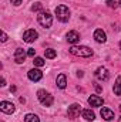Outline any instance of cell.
Here are the masks:
<instances>
[{
  "instance_id": "cell-1",
  "label": "cell",
  "mask_w": 121,
  "mask_h": 122,
  "mask_svg": "<svg viewBox=\"0 0 121 122\" xmlns=\"http://www.w3.org/2000/svg\"><path fill=\"white\" fill-rule=\"evenodd\" d=\"M70 53L77 57H91L93 56V50L86 46H73L70 48Z\"/></svg>"
},
{
  "instance_id": "cell-2",
  "label": "cell",
  "mask_w": 121,
  "mask_h": 122,
  "mask_svg": "<svg viewBox=\"0 0 121 122\" xmlns=\"http://www.w3.org/2000/svg\"><path fill=\"white\" fill-rule=\"evenodd\" d=\"M37 21L40 26H43L44 29H49L51 27L53 24V16L49 13V11H40L38 16H37Z\"/></svg>"
},
{
  "instance_id": "cell-3",
  "label": "cell",
  "mask_w": 121,
  "mask_h": 122,
  "mask_svg": "<svg viewBox=\"0 0 121 122\" xmlns=\"http://www.w3.org/2000/svg\"><path fill=\"white\" fill-rule=\"evenodd\" d=\"M54 13H56L57 19L60 20L61 23H67V21L70 20V10H68V7H67V6H64V4L57 6V7H56V10H54Z\"/></svg>"
},
{
  "instance_id": "cell-4",
  "label": "cell",
  "mask_w": 121,
  "mask_h": 122,
  "mask_svg": "<svg viewBox=\"0 0 121 122\" xmlns=\"http://www.w3.org/2000/svg\"><path fill=\"white\" fill-rule=\"evenodd\" d=\"M37 98H38V101L44 105V107H50L51 104H53V95H50L47 91H44V90H38L37 91Z\"/></svg>"
},
{
  "instance_id": "cell-5",
  "label": "cell",
  "mask_w": 121,
  "mask_h": 122,
  "mask_svg": "<svg viewBox=\"0 0 121 122\" xmlns=\"http://www.w3.org/2000/svg\"><path fill=\"white\" fill-rule=\"evenodd\" d=\"M37 37H38V33H37L36 30H33V29L26 30L24 33H23V40H24L26 43H33V41H36Z\"/></svg>"
},
{
  "instance_id": "cell-6",
  "label": "cell",
  "mask_w": 121,
  "mask_h": 122,
  "mask_svg": "<svg viewBox=\"0 0 121 122\" xmlns=\"http://www.w3.org/2000/svg\"><path fill=\"white\" fill-rule=\"evenodd\" d=\"M80 112H81V107H80L78 104H73V105H70V107H68L67 115H68V118L74 119V118H77V117L80 115Z\"/></svg>"
},
{
  "instance_id": "cell-7",
  "label": "cell",
  "mask_w": 121,
  "mask_h": 122,
  "mask_svg": "<svg viewBox=\"0 0 121 122\" xmlns=\"http://www.w3.org/2000/svg\"><path fill=\"white\" fill-rule=\"evenodd\" d=\"M95 78H97L98 81H107V80L110 78V74H108L107 68H104V67L97 68V71H95Z\"/></svg>"
},
{
  "instance_id": "cell-8",
  "label": "cell",
  "mask_w": 121,
  "mask_h": 122,
  "mask_svg": "<svg viewBox=\"0 0 121 122\" xmlns=\"http://www.w3.org/2000/svg\"><path fill=\"white\" fill-rule=\"evenodd\" d=\"M27 77H29V80L30 81H40L41 78H43V72L40 71V70H37V68H33V70H30L29 72H27Z\"/></svg>"
},
{
  "instance_id": "cell-9",
  "label": "cell",
  "mask_w": 121,
  "mask_h": 122,
  "mask_svg": "<svg viewBox=\"0 0 121 122\" xmlns=\"http://www.w3.org/2000/svg\"><path fill=\"white\" fill-rule=\"evenodd\" d=\"M0 109H1V112H4V114H13V112L16 111L14 105H13L11 102H7V101H1V102H0Z\"/></svg>"
},
{
  "instance_id": "cell-10",
  "label": "cell",
  "mask_w": 121,
  "mask_h": 122,
  "mask_svg": "<svg viewBox=\"0 0 121 122\" xmlns=\"http://www.w3.org/2000/svg\"><path fill=\"white\" fill-rule=\"evenodd\" d=\"M26 51L23 50V48H17L16 51H14V61L17 62V64H22V62H24L26 60Z\"/></svg>"
},
{
  "instance_id": "cell-11",
  "label": "cell",
  "mask_w": 121,
  "mask_h": 122,
  "mask_svg": "<svg viewBox=\"0 0 121 122\" xmlns=\"http://www.w3.org/2000/svg\"><path fill=\"white\" fill-rule=\"evenodd\" d=\"M66 37H67V41H68L70 44H73V46H74L76 43H78V41H80V34H78L77 31H74V30L68 31Z\"/></svg>"
},
{
  "instance_id": "cell-12",
  "label": "cell",
  "mask_w": 121,
  "mask_h": 122,
  "mask_svg": "<svg viewBox=\"0 0 121 122\" xmlns=\"http://www.w3.org/2000/svg\"><path fill=\"white\" fill-rule=\"evenodd\" d=\"M94 40L97 43H105L107 41V36H105V33L101 29H97V30L94 31Z\"/></svg>"
},
{
  "instance_id": "cell-13",
  "label": "cell",
  "mask_w": 121,
  "mask_h": 122,
  "mask_svg": "<svg viewBox=\"0 0 121 122\" xmlns=\"http://www.w3.org/2000/svg\"><path fill=\"white\" fill-rule=\"evenodd\" d=\"M88 104L91 107H101L104 104V99L101 97H98V95H91L88 98Z\"/></svg>"
},
{
  "instance_id": "cell-14",
  "label": "cell",
  "mask_w": 121,
  "mask_h": 122,
  "mask_svg": "<svg viewBox=\"0 0 121 122\" xmlns=\"http://www.w3.org/2000/svg\"><path fill=\"white\" fill-rule=\"evenodd\" d=\"M100 114H101V117H103L105 121H113V119H114V112H113L111 109H108V108H103Z\"/></svg>"
},
{
  "instance_id": "cell-15",
  "label": "cell",
  "mask_w": 121,
  "mask_h": 122,
  "mask_svg": "<svg viewBox=\"0 0 121 122\" xmlns=\"http://www.w3.org/2000/svg\"><path fill=\"white\" fill-rule=\"evenodd\" d=\"M56 82H57V87H59L60 90H64V88L67 87V78H66V75H64V74L57 75V80H56Z\"/></svg>"
},
{
  "instance_id": "cell-16",
  "label": "cell",
  "mask_w": 121,
  "mask_h": 122,
  "mask_svg": "<svg viewBox=\"0 0 121 122\" xmlns=\"http://www.w3.org/2000/svg\"><path fill=\"white\" fill-rule=\"evenodd\" d=\"M81 115H83V118L86 121H94V118H95V115H94V112L91 109H83L81 111Z\"/></svg>"
},
{
  "instance_id": "cell-17",
  "label": "cell",
  "mask_w": 121,
  "mask_h": 122,
  "mask_svg": "<svg viewBox=\"0 0 121 122\" xmlns=\"http://www.w3.org/2000/svg\"><path fill=\"white\" fill-rule=\"evenodd\" d=\"M113 91H114L116 95H121V75L117 77L116 84H114V87H113Z\"/></svg>"
},
{
  "instance_id": "cell-18",
  "label": "cell",
  "mask_w": 121,
  "mask_h": 122,
  "mask_svg": "<svg viewBox=\"0 0 121 122\" xmlns=\"http://www.w3.org/2000/svg\"><path fill=\"white\" fill-rule=\"evenodd\" d=\"M24 122H40V119H38V117L34 115V114H27V115L24 117Z\"/></svg>"
},
{
  "instance_id": "cell-19",
  "label": "cell",
  "mask_w": 121,
  "mask_h": 122,
  "mask_svg": "<svg viewBox=\"0 0 121 122\" xmlns=\"http://www.w3.org/2000/svg\"><path fill=\"white\" fill-rule=\"evenodd\" d=\"M44 56H46V58H56L57 53L53 48H47V50H44Z\"/></svg>"
},
{
  "instance_id": "cell-20",
  "label": "cell",
  "mask_w": 121,
  "mask_h": 122,
  "mask_svg": "<svg viewBox=\"0 0 121 122\" xmlns=\"http://www.w3.org/2000/svg\"><path fill=\"white\" fill-rule=\"evenodd\" d=\"M33 64H34L36 67H43V65L46 64V61L43 60L41 57H36V58H34V61H33Z\"/></svg>"
},
{
  "instance_id": "cell-21",
  "label": "cell",
  "mask_w": 121,
  "mask_h": 122,
  "mask_svg": "<svg viewBox=\"0 0 121 122\" xmlns=\"http://www.w3.org/2000/svg\"><path fill=\"white\" fill-rule=\"evenodd\" d=\"M41 9H43L41 3H34V4L31 6V10H33V11H40Z\"/></svg>"
},
{
  "instance_id": "cell-22",
  "label": "cell",
  "mask_w": 121,
  "mask_h": 122,
  "mask_svg": "<svg viewBox=\"0 0 121 122\" xmlns=\"http://www.w3.org/2000/svg\"><path fill=\"white\" fill-rule=\"evenodd\" d=\"M0 37H1V38H0V41H1V43H6V41H7V34H6L4 31H1Z\"/></svg>"
},
{
  "instance_id": "cell-23",
  "label": "cell",
  "mask_w": 121,
  "mask_h": 122,
  "mask_svg": "<svg viewBox=\"0 0 121 122\" xmlns=\"http://www.w3.org/2000/svg\"><path fill=\"white\" fill-rule=\"evenodd\" d=\"M27 56H29V57H34V56H36V50H34V48H29Z\"/></svg>"
},
{
  "instance_id": "cell-24",
  "label": "cell",
  "mask_w": 121,
  "mask_h": 122,
  "mask_svg": "<svg viewBox=\"0 0 121 122\" xmlns=\"http://www.w3.org/2000/svg\"><path fill=\"white\" fill-rule=\"evenodd\" d=\"M116 4H117V3H116L114 0H107V6H108V7H116Z\"/></svg>"
},
{
  "instance_id": "cell-25",
  "label": "cell",
  "mask_w": 121,
  "mask_h": 122,
  "mask_svg": "<svg viewBox=\"0 0 121 122\" xmlns=\"http://www.w3.org/2000/svg\"><path fill=\"white\" fill-rule=\"evenodd\" d=\"M10 1H11V4H14V6H20L23 0H10Z\"/></svg>"
},
{
  "instance_id": "cell-26",
  "label": "cell",
  "mask_w": 121,
  "mask_h": 122,
  "mask_svg": "<svg viewBox=\"0 0 121 122\" xmlns=\"http://www.w3.org/2000/svg\"><path fill=\"white\" fill-rule=\"evenodd\" d=\"M0 85H1V87H4V85H6V80H4V78H1V84H0Z\"/></svg>"
},
{
  "instance_id": "cell-27",
  "label": "cell",
  "mask_w": 121,
  "mask_h": 122,
  "mask_svg": "<svg viewBox=\"0 0 121 122\" xmlns=\"http://www.w3.org/2000/svg\"><path fill=\"white\" fill-rule=\"evenodd\" d=\"M118 4H120V6H121V0H118Z\"/></svg>"
},
{
  "instance_id": "cell-28",
  "label": "cell",
  "mask_w": 121,
  "mask_h": 122,
  "mask_svg": "<svg viewBox=\"0 0 121 122\" xmlns=\"http://www.w3.org/2000/svg\"><path fill=\"white\" fill-rule=\"evenodd\" d=\"M120 48H121V41H120Z\"/></svg>"
},
{
  "instance_id": "cell-29",
  "label": "cell",
  "mask_w": 121,
  "mask_h": 122,
  "mask_svg": "<svg viewBox=\"0 0 121 122\" xmlns=\"http://www.w3.org/2000/svg\"><path fill=\"white\" fill-rule=\"evenodd\" d=\"M120 122H121V119H120Z\"/></svg>"
}]
</instances>
